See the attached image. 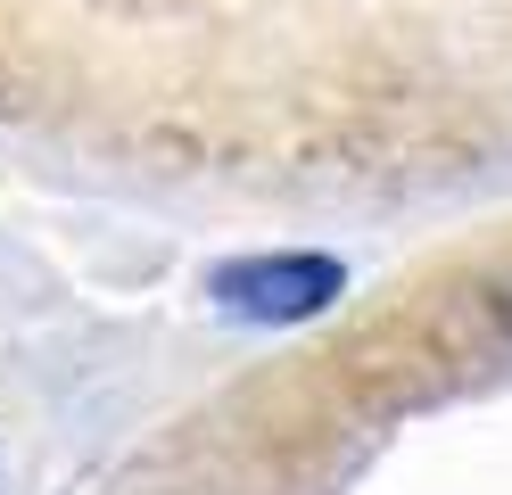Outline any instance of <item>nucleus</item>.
<instances>
[{"mask_svg":"<svg viewBox=\"0 0 512 495\" xmlns=\"http://www.w3.org/2000/svg\"><path fill=\"white\" fill-rule=\"evenodd\" d=\"M347 289L339 256H232L207 273V297L232 322H306Z\"/></svg>","mask_w":512,"mask_h":495,"instance_id":"f257e3e1","label":"nucleus"}]
</instances>
